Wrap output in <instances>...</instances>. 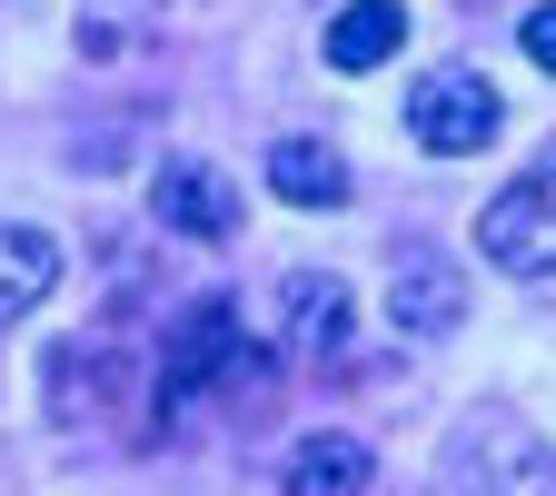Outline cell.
Here are the masks:
<instances>
[{"label":"cell","mask_w":556,"mask_h":496,"mask_svg":"<svg viewBox=\"0 0 556 496\" xmlns=\"http://www.w3.org/2000/svg\"><path fill=\"white\" fill-rule=\"evenodd\" d=\"M50 289H60V239L30 229V219H0V328L30 318Z\"/></svg>","instance_id":"cell-7"},{"label":"cell","mask_w":556,"mask_h":496,"mask_svg":"<svg viewBox=\"0 0 556 496\" xmlns=\"http://www.w3.org/2000/svg\"><path fill=\"white\" fill-rule=\"evenodd\" d=\"M388 318L407 338H447L467 318V278L447 268V249H397V268H388Z\"/></svg>","instance_id":"cell-4"},{"label":"cell","mask_w":556,"mask_h":496,"mask_svg":"<svg viewBox=\"0 0 556 496\" xmlns=\"http://www.w3.org/2000/svg\"><path fill=\"white\" fill-rule=\"evenodd\" d=\"M497 90L477 80V69H428V80L407 90V139L417 150H438V160H477L486 139H497Z\"/></svg>","instance_id":"cell-3"},{"label":"cell","mask_w":556,"mask_h":496,"mask_svg":"<svg viewBox=\"0 0 556 496\" xmlns=\"http://www.w3.org/2000/svg\"><path fill=\"white\" fill-rule=\"evenodd\" d=\"M278 318H289V338L308 347V358H338V347H348V328H358V298H348L338 278L299 268L289 289H278Z\"/></svg>","instance_id":"cell-9"},{"label":"cell","mask_w":556,"mask_h":496,"mask_svg":"<svg viewBox=\"0 0 556 496\" xmlns=\"http://www.w3.org/2000/svg\"><path fill=\"white\" fill-rule=\"evenodd\" d=\"M517 40H527V60H536V69H556V0H536V11L517 21Z\"/></svg>","instance_id":"cell-12"},{"label":"cell","mask_w":556,"mask_h":496,"mask_svg":"<svg viewBox=\"0 0 556 496\" xmlns=\"http://www.w3.org/2000/svg\"><path fill=\"white\" fill-rule=\"evenodd\" d=\"M229 358H239V308H229V298H199V308L169 328V368H160V397H169V407H189V397H199L208 378H219Z\"/></svg>","instance_id":"cell-5"},{"label":"cell","mask_w":556,"mask_h":496,"mask_svg":"<svg viewBox=\"0 0 556 496\" xmlns=\"http://www.w3.org/2000/svg\"><path fill=\"white\" fill-rule=\"evenodd\" d=\"M447 496H556V447L527 417H477L447 447Z\"/></svg>","instance_id":"cell-1"},{"label":"cell","mask_w":556,"mask_h":496,"mask_svg":"<svg viewBox=\"0 0 556 496\" xmlns=\"http://www.w3.org/2000/svg\"><path fill=\"white\" fill-rule=\"evenodd\" d=\"M368 447L348 437V428H318V437H299L289 447V467H278V486L289 496H368Z\"/></svg>","instance_id":"cell-8"},{"label":"cell","mask_w":556,"mask_h":496,"mask_svg":"<svg viewBox=\"0 0 556 496\" xmlns=\"http://www.w3.org/2000/svg\"><path fill=\"white\" fill-rule=\"evenodd\" d=\"M397 40H407L397 0H348L328 21V69H378V60H397Z\"/></svg>","instance_id":"cell-11"},{"label":"cell","mask_w":556,"mask_h":496,"mask_svg":"<svg viewBox=\"0 0 556 496\" xmlns=\"http://www.w3.org/2000/svg\"><path fill=\"white\" fill-rule=\"evenodd\" d=\"M160 219L179 239H239V189L219 169H199V160H169L160 169Z\"/></svg>","instance_id":"cell-6"},{"label":"cell","mask_w":556,"mask_h":496,"mask_svg":"<svg viewBox=\"0 0 556 496\" xmlns=\"http://www.w3.org/2000/svg\"><path fill=\"white\" fill-rule=\"evenodd\" d=\"M477 249L507 278H556V169H527L517 189H497L477 208Z\"/></svg>","instance_id":"cell-2"},{"label":"cell","mask_w":556,"mask_h":496,"mask_svg":"<svg viewBox=\"0 0 556 496\" xmlns=\"http://www.w3.org/2000/svg\"><path fill=\"white\" fill-rule=\"evenodd\" d=\"M268 189L289 208H338L348 199V160L328 150V139H278L268 150Z\"/></svg>","instance_id":"cell-10"}]
</instances>
